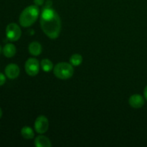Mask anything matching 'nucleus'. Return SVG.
<instances>
[{"mask_svg": "<svg viewBox=\"0 0 147 147\" xmlns=\"http://www.w3.org/2000/svg\"><path fill=\"white\" fill-rule=\"evenodd\" d=\"M40 26L43 32L50 39L55 40L59 37L61 31V20L51 7H45L40 17Z\"/></svg>", "mask_w": 147, "mask_h": 147, "instance_id": "f257e3e1", "label": "nucleus"}, {"mask_svg": "<svg viewBox=\"0 0 147 147\" xmlns=\"http://www.w3.org/2000/svg\"><path fill=\"white\" fill-rule=\"evenodd\" d=\"M40 16L38 6L30 5L27 7L20 14L19 22L22 27H28L32 25L37 20Z\"/></svg>", "mask_w": 147, "mask_h": 147, "instance_id": "f03ea898", "label": "nucleus"}, {"mask_svg": "<svg viewBox=\"0 0 147 147\" xmlns=\"http://www.w3.org/2000/svg\"><path fill=\"white\" fill-rule=\"evenodd\" d=\"M53 73L55 76L58 79L67 80L74 74V68L70 63L61 62L54 66Z\"/></svg>", "mask_w": 147, "mask_h": 147, "instance_id": "7ed1b4c3", "label": "nucleus"}, {"mask_svg": "<svg viewBox=\"0 0 147 147\" xmlns=\"http://www.w3.org/2000/svg\"><path fill=\"white\" fill-rule=\"evenodd\" d=\"M22 30L16 23H10L6 28V36L9 40L11 42L17 41L21 37Z\"/></svg>", "mask_w": 147, "mask_h": 147, "instance_id": "20e7f679", "label": "nucleus"}, {"mask_svg": "<svg viewBox=\"0 0 147 147\" xmlns=\"http://www.w3.org/2000/svg\"><path fill=\"white\" fill-rule=\"evenodd\" d=\"M40 63L38 60L34 57L27 59L24 65V69L27 75L30 76H35L40 72Z\"/></svg>", "mask_w": 147, "mask_h": 147, "instance_id": "39448f33", "label": "nucleus"}, {"mask_svg": "<svg viewBox=\"0 0 147 147\" xmlns=\"http://www.w3.org/2000/svg\"><path fill=\"white\" fill-rule=\"evenodd\" d=\"M34 130L39 134L46 133L49 129V121L45 116H39L35 119L34 124Z\"/></svg>", "mask_w": 147, "mask_h": 147, "instance_id": "423d86ee", "label": "nucleus"}, {"mask_svg": "<svg viewBox=\"0 0 147 147\" xmlns=\"http://www.w3.org/2000/svg\"><path fill=\"white\" fill-rule=\"evenodd\" d=\"M129 103L133 109H141L144 105L145 98L140 94H134L129 98Z\"/></svg>", "mask_w": 147, "mask_h": 147, "instance_id": "0eeeda50", "label": "nucleus"}, {"mask_svg": "<svg viewBox=\"0 0 147 147\" xmlns=\"http://www.w3.org/2000/svg\"><path fill=\"white\" fill-rule=\"evenodd\" d=\"M5 75L9 79H15L20 76V69L17 65L11 63L7 65L5 67Z\"/></svg>", "mask_w": 147, "mask_h": 147, "instance_id": "6e6552de", "label": "nucleus"}, {"mask_svg": "<svg viewBox=\"0 0 147 147\" xmlns=\"http://www.w3.org/2000/svg\"><path fill=\"white\" fill-rule=\"evenodd\" d=\"M34 143L36 147H50L52 146L51 142L49 138L43 134H40L35 137Z\"/></svg>", "mask_w": 147, "mask_h": 147, "instance_id": "1a4fd4ad", "label": "nucleus"}, {"mask_svg": "<svg viewBox=\"0 0 147 147\" xmlns=\"http://www.w3.org/2000/svg\"><path fill=\"white\" fill-rule=\"evenodd\" d=\"M29 53L33 56L40 55L42 51V47L41 44L37 41H33L28 46Z\"/></svg>", "mask_w": 147, "mask_h": 147, "instance_id": "9d476101", "label": "nucleus"}, {"mask_svg": "<svg viewBox=\"0 0 147 147\" xmlns=\"http://www.w3.org/2000/svg\"><path fill=\"white\" fill-rule=\"evenodd\" d=\"M2 52L4 55L6 57H12L15 55L16 52H17V49L14 45L11 44V43H7L4 45V47H3Z\"/></svg>", "mask_w": 147, "mask_h": 147, "instance_id": "9b49d317", "label": "nucleus"}, {"mask_svg": "<svg viewBox=\"0 0 147 147\" xmlns=\"http://www.w3.org/2000/svg\"><path fill=\"white\" fill-rule=\"evenodd\" d=\"M21 135L25 139H32L34 137V132L31 127L25 126L21 129Z\"/></svg>", "mask_w": 147, "mask_h": 147, "instance_id": "f8f14e48", "label": "nucleus"}, {"mask_svg": "<svg viewBox=\"0 0 147 147\" xmlns=\"http://www.w3.org/2000/svg\"><path fill=\"white\" fill-rule=\"evenodd\" d=\"M40 67H42L43 71L46 72V73H49V72H50L54 68V66H53L52 61L47 58L42 59L41 60V62H40Z\"/></svg>", "mask_w": 147, "mask_h": 147, "instance_id": "ddd939ff", "label": "nucleus"}, {"mask_svg": "<svg viewBox=\"0 0 147 147\" xmlns=\"http://www.w3.org/2000/svg\"><path fill=\"white\" fill-rule=\"evenodd\" d=\"M83 60V59L81 55L78 54V53L72 55L71 57H70V63L73 67H76V66H79L80 65H81Z\"/></svg>", "mask_w": 147, "mask_h": 147, "instance_id": "4468645a", "label": "nucleus"}, {"mask_svg": "<svg viewBox=\"0 0 147 147\" xmlns=\"http://www.w3.org/2000/svg\"><path fill=\"white\" fill-rule=\"evenodd\" d=\"M6 82V76L4 74L0 73V86H3Z\"/></svg>", "mask_w": 147, "mask_h": 147, "instance_id": "2eb2a0df", "label": "nucleus"}, {"mask_svg": "<svg viewBox=\"0 0 147 147\" xmlns=\"http://www.w3.org/2000/svg\"><path fill=\"white\" fill-rule=\"evenodd\" d=\"M45 2V0H34V3L37 6H42Z\"/></svg>", "mask_w": 147, "mask_h": 147, "instance_id": "dca6fc26", "label": "nucleus"}, {"mask_svg": "<svg viewBox=\"0 0 147 147\" xmlns=\"http://www.w3.org/2000/svg\"><path fill=\"white\" fill-rule=\"evenodd\" d=\"M144 97L145 100H147V86L145 87L144 90Z\"/></svg>", "mask_w": 147, "mask_h": 147, "instance_id": "f3484780", "label": "nucleus"}, {"mask_svg": "<svg viewBox=\"0 0 147 147\" xmlns=\"http://www.w3.org/2000/svg\"><path fill=\"white\" fill-rule=\"evenodd\" d=\"M1 116H2V111H1V108H0V119L1 118Z\"/></svg>", "mask_w": 147, "mask_h": 147, "instance_id": "a211bd4d", "label": "nucleus"}, {"mask_svg": "<svg viewBox=\"0 0 147 147\" xmlns=\"http://www.w3.org/2000/svg\"><path fill=\"white\" fill-rule=\"evenodd\" d=\"M1 52H2V48H1V45H0V54H1Z\"/></svg>", "mask_w": 147, "mask_h": 147, "instance_id": "6ab92c4d", "label": "nucleus"}]
</instances>
